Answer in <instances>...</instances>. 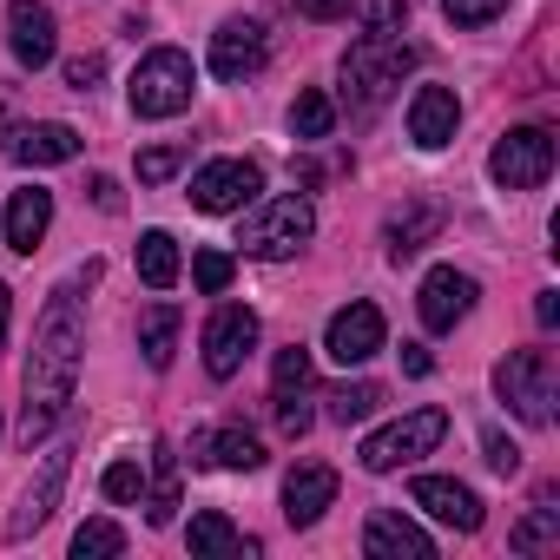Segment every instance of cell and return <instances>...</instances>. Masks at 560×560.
Instances as JSON below:
<instances>
[{
    "instance_id": "cell-1",
    "label": "cell",
    "mask_w": 560,
    "mask_h": 560,
    "mask_svg": "<svg viewBox=\"0 0 560 560\" xmlns=\"http://www.w3.org/2000/svg\"><path fill=\"white\" fill-rule=\"evenodd\" d=\"M100 277V264H86L73 284H60L40 311V330H34V357H27V409H21V448L47 442L73 402V383H80V350H86V317H80V284Z\"/></svg>"
},
{
    "instance_id": "cell-2",
    "label": "cell",
    "mask_w": 560,
    "mask_h": 560,
    "mask_svg": "<svg viewBox=\"0 0 560 560\" xmlns=\"http://www.w3.org/2000/svg\"><path fill=\"white\" fill-rule=\"evenodd\" d=\"M409 67H416V47H409V40H396V34H363V40L343 54V86H350L357 113L383 106V100L402 86Z\"/></svg>"
},
{
    "instance_id": "cell-3",
    "label": "cell",
    "mask_w": 560,
    "mask_h": 560,
    "mask_svg": "<svg viewBox=\"0 0 560 560\" xmlns=\"http://www.w3.org/2000/svg\"><path fill=\"white\" fill-rule=\"evenodd\" d=\"M311 231H317V211H311V198H304V191H284V198H264V205L244 218L237 244H244L250 257L277 264V257L304 250V244H311Z\"/></svg>"
},
{
    "instance_id": "cell-4",
    "label": "cell",
    "mask_w": 560,
    "mask_h": 560,
    "mask_svg": "<svg viewBox=\"0 0 560 560\" xmlns=\"http://www.w3.org/2000/svg\"><path fill=\"white\" fill-rule=\"evenodd\" d=\"M191 93H198V73H191V60L178 47L145 54L139 73H132V113L139 119H172V113L191 106Z\"/></svg>"
},
{
    "instance_id": "cell-5",
    "label": "cell",
    "mask_w": 560,
    "mask_h": 560,
    "mask_svg": "<svg viewBox=\"0 0 560 560\" xmlns=\"http://www.w3.org/2000/svg\"><path fill=\"white\" fill-rule=\"evenodd\" d=\"M442 435H448V416H442V409H409L402 422H389V429H376V435L363 442V468H370V475H396L402 462L435 455Z\"/></svg>"
},
{
    "instance_id": "cell-6",
    "label": "cell",
    "mask_w": 560,
    "mask_h": 560,
    "mask_svg": "<svg viewBox=\"0 0 560 560\" xmlns=\"http://www.w3.org/2000/svg\"><path fill=\"white\" fill-rule=\"evenodd\" d=\"M494 389H501V402H508L521 422H534V429L553 422V357H547V350H514V357L494 370Z\"/></svg>"
},
{
    "instance_id": "cell-7",
    "label": "cell",
    "mask_w": 560,
    "mask_h": 560,
    "mask_svg": "<svg viewBox=\"0 0 560 560\" xmlns=\"http://www.w3.org/2000/svg\"><path fill=\"white\" fill-rule=\"evenodd\" d=\"M488 172H494V185H508V191H534V185H547V172H553V132H540V126H514V132H501L494 152H488Z\"/></svg>"
},
{
    "instance_id": "cell-8",
    "label": "cell",
    "mask_w": 560,
    "mask_h": 560,
    "mask_svg": "<svg viewBox=\"0 0 560 560\" xmlns=\"http://www.w3.org/2000/svg\"><path fill=\"white\" fill-rule=\"evenodd\" d=\"M264 191V172L250 165V159H211V165H198L191 172V205L198 211H244L250 198Z\"/></svg>"
},
{
    "instance_id": "cell-9",
    "label": "cell",
    "mask_w": 560,
    "mask_h": 560,
    "mask_svg": "<svg viewBox=\"0 0 560 560\" xmlns=\"http://www.w3.org/2000/svg\"><path fill=\"white\" fill-rule=\"evenodd\" d=\"M257 350V311H244V304H224L211 324H205V370L218 376V383H231L237 370H244V357Z\"/></svg>"
},
{
    "instance_id": "cell-10",
    "label": "cell",
    "mask_w": 560,
    "mask_h": 560,
    "mask_svg": "<svg viewBox=\"0 0 560 560\" xmlns=\"http://www.w3.org/2000/svg\"><path fill=\"white\" fill-rule=\"evenodd\" d=\"M324 350L343 363V370H357V363H370L376 350H383V311L376 304H343L337 317H330V330H324Z\"/></svg>"
},
{
    "instance_id": "cell-11",
    "label": "cell",
    "mask_w": 560,
    "mask_h": 560,
    "mask_svg": "<svg viewBox=\"0 0 560 560\" xmlns=\"http://www.w3.org/2000/svg\"><path fill=\"white\" fill-rule=\"evenodd\" d=\"M416 311H422V324H429V330H455V324L475 311V277H468V270H455V264H435V270L422 277Z\"/></svg>"
},
{
    "instance_id": "cell-12",
    "label": "cell",
    "mask_w": 560,
    "mask_h": 560,
    "mask_svg": "<svg viewBox=\"0 0 560 560\" xmlns=\"http://www.w3.org/2000/svg\"><path fill=\"white\" fill-rule=\"evenodd\" d=\"M264 54H270V40H264V27L244 21V14L211 34V73H218V80H250V73L264 67Z\"/></svg>"
},
{
    "instance_id": "cell-13",
    "label": "cell",
    "mask_w": 560,
    "mask_h": 560,
    "mask_svg": "<svg viewBox=\"0 0 560 560\" xmlns=\"http://www.w3.org/2000/svg\"><path fill=\"white\" fill-rule=\"evenodd\" d=\"M8 47H14V60L27 67V73H40V67H54V8H40V0H14L8 8Z\"/></svg>"
},
{
    "instance_id": "cell-14",
    "label": "cell",
    "mask_w": 560,
    "mask_h": 560,
    "mask_svg": "<svg viewBox=\"0 0 560 560\" xmlns=\"http://www.w3.org/2000/svg\"><path fill=\"white\" fill-rule=\"evenodd\" d=\"M455 126H462V100L448 86H416V100H409V139L422 152H442L455 139Z\"/></svg>"
},
{
    "instance_id": "cell-15",
    "label": "cell",
    "mask_w": 560,
    "mask_h": 560,
    "mask_svg": "<svg viewBox=\"0 0 560 560\" xmlns=\"http://www.w3.org/2000/svg\"><path fill=\"white\" fill-rule=\"evenodd\" d=\"M363 547H370V560H435V540H429L409 514H389V508L370 514Z\"/></svg>"
},
{
    "instance_id": "cell-16",
    "label": "cell",
    "mask_w": 560,
    "mask_h": 560,
    "mask_svg": "<svg viewBox=\"0 0 560 560\" xmlns=\"http://www.w3.org/2000/svg\"><path fill=\"white\" fill-rule=\"evenodd\" d=\"M416 508H429L442 527H455V534H475L481 527V501H475V488H462V481H448V475H416Z\"/></svg>"
},
{
    "instance_id": "cell-17",
    "label": "cell",
    "mask_w": 560,
    "mask_h": 560,
    "mask_svg": "<svg viewBox=\"0 0 560 560\" xmlns=\"http://www.w3.org/2000/svg\"><path fill=\"white\" fill-rule=\"evenodd\" d=\"M330 501H337V468L304 462V468H291V475H284V514H291V527L324 521V508H330Z\"/></svg>"
},
{
    "instance_id": "cell-18",
    "label": "cell",
    "mask_w": 560,
    "mask_h": 560,
    "mask_svg": "<svg viewBox=\"0 0 560 560\" xmlns=\"http://www.w3.org/2000/svg\"><path fill=\"white\" fill-rule=\"evenodd\" d=\"M8 159H14V165H67V159H80V132L60 126V119L21 126V132L8 139Z\"/></svg>"
},
{
    "instance_id": "cell-19",
    "label": "cell",
    "mask_w": 560,
    "mask_h": 560,
    "mask_svg": "<svg viewBox=\"0 0 560 560\" xmlns=\"http://www.w3.org/2000/svg\"><path fill=\"white\" fill-rule=\"evenodd\" d=\"M60 488H67V455H47V468H40V481L21 494V508L8 514V540H27L47 514H54V501H60Z\"/></svg>"
},
{
    "instance_id": "cell-20",
    "label": "cell",
    "mask_w": 560,
    "mask_h": 560,
    "mask_svg": "<svg viewBox=\"0 0 560 560\" xmlns=\"http://www.w3.org/2000/svg\"><path fill=\"white\" fill-rule=\"evenodd\" d=\"M191 455H198V462H211V468H231V475L264 468V448H257V435H250V429H205V435L191 442Z\"/></svg>"
},
{
    "instance_id": "cell-21",
    "label": "cell",
    "mask_w": 560,
    "mask_h": 560,
    "mask_svg": "<svg viewBox=\"0 0 560 560\" xmlns=\"http://www.w3.org/2000/svg\"><path fill=\"white\" fill-rule=\"evenodd\" d=\"M47 224H54V191H40V185L14 191V205H8V244L21 257H34V244L47 237Z\"/></svg>"
},
{
    "instance_id": "cell-22",
    "label": "cell",
    "mask_w": 560,
    "mask_h": 560,
    "mask_svg": "<svg viewBox=\"0 0 560 560\" xmlns=\"http://www.w3.org/2000/svg\"><path fill=\"white\" fill-rule=\"evenodd\" d=\"M435 231H442V205H435V198H416V205H402V211L383 224V237H389V257H396V264H402V257H416Z\"/></svg>"
},
{
    "instance_id": "cell-23",
    "label": "cell",
    "mask_w": 560,
    "mask_h": 560,
    "mask_svg": "<svg viewBox=\"0 0 560 560\" xmlns=\"http://www.w3.org/2000/svg\"><path fill=\"white\" fill-rule=\"evenodd\" d=\"M139 350H145L152 370H172V357H178V304H152L139 317Z\"/></svg>"
},
{
    "instance_id": "cell-24",
    "label": "cell",
    "mask_w": 560,
    "mask_h": 560,
    "mask_svg": "<svg viewBox=\"0 0 560 560\" xmlns=\"http://www.w3.org/2000/svg\"><path fill=\"white\" fill-rule=\"evenodd\" d=\"M139 277H145L152 291L178 284V244H172V231H145L139 237Z\"/></svg>"
},
{
    "instance_id": "cell-25",
    "label": "cell",
    "mask_w": 560,
    "mask_h": 560,
    "mask_svg": "<svg viewBox=\"0 0 560 560\" xmlns=\"http://www.w3.org/2000/svg\"><path fill=\"white\" fill-rule=\"evenodd\" d=\"M508 547H514V553H547V547H560V508H553V501H540V508L508 534Z\"/></svg>"
},
{
    "instance_id": "cell-26",
    "label": "cell",
    "mask_w": 560,
    "mask_h": 560,
    "mask_svg": "<svg viewBox=\"0 0 560 560\" xmlns=\"http://www.w3.org/2000/svg\"><path fill=\"white\" fill-rule=\"evenodd\" d=\"M291 132H298V139H330V132H337L330 93H298V100H291Z\"/></svg>"
},
{
    "instance_id": "cell-27",
    "label": "cell",
    "mask_w": 560,
    "mask_h": 560,
    "mask_svg": "<svg viewBox=\"0 0 560 560\" xmlns=\"http://www.w3.org/2000/svg\"><path fill=\"white\" fill-rule=\"evenodd\" d=\"M152 468H159V475H152V488H145V521H152V527H165V521L178 514V462L159 448V462H152Z\"/></svg>"
},
{
    "instance_id": "cell-28",
    "label": "cell",
    "mask_w": 560,
    "mask_h": 560,
    "mask_svg": "<svg viewBox=\"0 0 560 560\" xmlns=\"http://www.w3.org/2000/svg\"><path fill=\"white\" fill-rule=\"evenodd\" d=\"M191 553H257V547L237 540V527L224 514H191Z\"/></svg>"
},
{
    "instance_id": "cell-29",
    "label": "cell",
    "mask_w": 560,
    "mask_h": 560,
    "mask_svg": "<svg viewBox=\"0 0 560 560\" xmlns=\"http://www.w3.org/2000/svg\"><path fill=\"white\" fill-rule=\"evenodd\" d=\"M376 402H383V389L376 383H343V389H330V422H363V416H376Z\"/></svg>"
},
{
    "instance_id": "cell-30",
    "label": "cell",
    "mask_w": 560,
    "mask_h": 560,
    "mask_svg": "<svg viewBox=\"0 0 560 560\" xmlns=\"http://www.w3.org/2000/svg\"><path fill=\"white\" fill-rule=\"evenodd\" d=\"M311 389V350L291 343V350H277V370H270V396H298Z\"/></svg>"
},
{
    "instance_id": "cell-31",
    "label": "cell",
    "mask_w": 560,
    "mask_h": 560,
    "mask_svg": "<svg viewBox=\"0 0 560 560\" xmlns=\"http://www.w3.org/2000/svg\"><path fill=\"white\" fill-rule=\"evenodd\" d=\"M73 553H80V560H106V553H126V534H119L113 521H86V527L73 534Z\"/></svg>"
},
{
    "instance_id": "cell-32",
    "label": "cell",
    "mask_w": 560,
    "mask_h": 560,
    "mask_svg": "<svg viewBox=\"0 0 560 560\" xmlns=\"http://www.w3.org/2000/svg\"><path fill=\"white\" fill-rule=\"evenodd\" d=\"M191 277H198V291H205V298H218V291H231L237 264H231V250H198V257H191Z\"/></svg>"
},
{
    "instance_id": "cell-33",
    "label": "cell",
    "mask_w": 560,
    "mask_h": 560,
    "mask_svg": "<svg viewBox=\"0 0 560 560\" xmlns=\"http://www.w3.org/2000/svg\"><path fill=\"white\" fill-rule=\"evenodd\" d=\"M100 494H106V501H145V468H139V462H113V468L100 475Z\"/></svg>"
},
{
    "instance_id": "cell-34",
    "label": "cell",
    "mask_w": 560,
    "mask_h": 560,
    "mask_svg": "<svg viewBox=\"0 0 560 560\" xmlns=\"http://www.w3.org/2000/svg\"><path fill=\"white\" fill-rule=\"evenodd\" d=\"M350 8L363 14V34H396L402 14H409V0H350Z\"/></svg>"
},
{
    "instance_id": "cell-35",
    "label": "cell",
    "mask_w": 560,
    "mask_h": 560,
    "mask_svg": "<svg viewBox=\"0 0 560 560\" xmlns=\"http://www.w3.org/2000/svg\"><path fill=\"white\" fill-rule=\"evenodd\" d=\"M178 165H185V145H152V152H139V185H165Z\"/></svg>"
},
{
    "instance_id": "cell-36",
    "label": "cell",
    "mask_w": 560,
    "mask_h": 560,
    "mask_svg": "<svg viewBox=\"0 0 560 560\" xmlns=\"http://www.w3.org/2000/svg\"><path fill=\"white\" fill-rule=\"evenodd\" d=\"M501 8H508V0H442V14H448L455 27H488Z\"/></svg>"
},
{
    "instance_id": "cell-37",
    "label": "cell",
    "mask_w": 560,
    "mask_h": 560,
    "mask_svg": "<svg viewBox=\"0 0 560 560\" xmlns=\"http://www.w3.org/2000/svg\"><path fill=\"white\" fill-rule=\"evenodd\" d=\"M270 402H277V429H284L291 442H298V435H311V422H317V416L304 409V389H298V396H270Z\"/></svg>"
},
{
    "instance_id": "cell-38",
    "label": "cell",
    "mask_w": 560,
    "mask_h": 560,
    "mask_svg": "<svg viewBox=\"0 0 560 560\" xmlns=\"http://www.w3.org/2000/svg\"><path fill=\"white\" fill-rule=\"evenodd\" d=\"M100 73H106V60H100V54L67 60V86H73V93H93V86H100Z\"/></svg>"
},
{
    "instance_id": "cell-39",
    "label": "cell",
    "mask_w": 560,
    "mask_h": 560,
    "mask_svg": "<svg viewBox=\"0 0 560 560\" xmlns=\"http://www.w3.org/2000/svg\"><path fill=\"white\" fill-rule=\"evenodd\" d=\"M488 468H494V475H514V468H521V448H514L501 429H488Z\"/></svg>"
},
{
    "instance_id": "cell-40",
    "label": "cell",
    "mask_w": 560,
    "mask_h": 560,
    "mask_svg": "<svg viewBox=\"0 0 560 560\" xmlns=\"http://www.w3.org/2000/svg\"><path fill=\"white\" fill-rule=\"evenodd\" d=\"M298 14L304 21H337V14H350V0H298Z\"/></svg>"
},
{
    "instance_id": "cell-41",
    "label": "cell",
    "mask_w": 560,
    "mask_h": 560,
    "mask_svg": "<svg viewBox=\"0 0 560 560\" xmlns=\"http://www.w3.org/2000/svg\"><path fill=\"white\" fill-rule=\"evenodd\" d=\"M534 324H540V330H553V324H560V298H553V291H540V298H534Z\"/></svg>"
},
{
    "instance_id": "cell-42",
    "label": "cell",
    "mask_w": 560,
    "mask_h": 560,
    "mask_svg": "<svg viewBox=\"0 0 560 560\" xmlns=\"http://www.w3.org/2000/svg\"><path fill=\"white\" fill-rule=\"evenodd\" d=\"M402 370H409V376H429L435 363H429V350H422V343H402Z\"/></svg>"
},
{
    "instance_id": "cell-43",
    "label": "cell",
    "mask_w": 560,
    "mask_h": 560,
    "mask_svg": "<svg viewBox=\"0 0 560 560\" xmlns=\"http://www.w3.org/2000/svg\"><path fill=\"white\" fill-rule=\"evenodd\" d=\"M93 205H100V211H119V185H113V178H93Z\"/></svg>"
},
{
    "instance_id": "cell-44",
    "label": "cell",
    "mask_w": 560,
    "mask_h": 560,
    "mask_svg": "<svg viewBox=\"0 0 560 560\" xmlns=\"http://www.w3.org/2000/svg\"><path fill=\"white\" fill-rule=\"evenodd\" d=\"M8 324H14V298H8V284H0V357H8Z\"/></svg>"
}]
</instances>
